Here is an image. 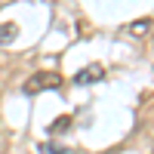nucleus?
I'll return each mask as SVG.
<instances>
[{
  "label": "nucleus",
  "mask_w": 154,
  "mask_h": 154,
  "mask_svg": "<svg viewBox=\"0 0 154 154\" xmlns=\"http://www.w3.org/2000/svg\"><path fill=\"white\" fill-rule=\"evenodd\" d=\"M59 86H62V74L59 71H34L25 80V93L37 96V93H46V89H59Z\"/></svg>",
  "instance_id": "obj_1"
},
{
  "label": "nucleus",
  "mask_w": 154,
  "mask_h": 154,
  "mask_svg": "<svg viewBox=\"0 0 154 154\" xmlns=\"http://www.w3.org/2000/svg\"><path fill=\"white\" fill-rule=\"evenodd\" d=\"M68 130H71V117H59L56 123H49V133H53V136H62Z\"/></svg>",
  "instance_id": "obj_4"
},
{
  "label": "nucleus",
  "mask_w": 154,
  "mask_h": 154,
  "mask_svg": "<svg viewBox=\"0 0 154 154\" xmlns=\"http://www.w3.org/2000/svg\"><path fill=\"white\" fill-rule=\"evenodd\" d=\"M148 28H151V19H139L133 28H130V34H136V37H142V34H148Z\"/></svg>",
  "instance_id": "obj_5"
},
{
  "label": "nucleus",
  "mask_w": 154,
  "mask_h": 154,
  "mask_svg": "<svg viewBox=\"0 0 154 154\" xmlns=\"http://www.w3.org/2000/svg\"><path fill=\"white\" fill-rule=\"evenodd\" d=\"M40 151H43V154H77L74 148H59V145H49V142L40 145Z\"/></svg>",
  "instance_id": "obj_6"
},
{
  "label": "nucleus",
  "mask_w": 154,
  "mask_h": 154,
  "mask_svg": "<svg viewBox=\"0 0 154 154\" xmlns=\"http://www.w3.org/2000/svg\"><path fill=\"white\" fill-rule=\"evenodd\" d=\"M16 37H19V25H12V22H3V25H0V46H9Z\"/></svg>",
  "instance_id": "obj_3"
},
{
  "label": "nucleus",
  "mask_w": 154,
  "mask_h": 154,
  "mask_svg": "<svg viewBox=\"0 0 154 154\" xmlns=\"http://www.w3.org/2000/svg\"><path fill=\"white\" fill-rule=\"evenodd\" d=\"M99 80H105V68L102 65H86L83 71L74 74V83H99Z\"/></svg>",
  "instance_id": "obj_2"
}]
</instances>
